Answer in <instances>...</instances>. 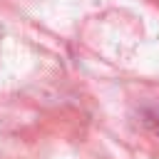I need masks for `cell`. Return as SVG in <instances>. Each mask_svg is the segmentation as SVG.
Returning <instances> with one entry per match:
<instances>
[{"mask_svg":"<svg viewBox=\"0 0 159 159\" xmlns=\"http://www.w3.org/2000/svg\"><path fill=\"white\" fill-rule=\"evenodd\" d=\"M149 122H152V124H154V129L159 132V112H157V114H152V119H149Z\"/></svg>","mask_w":159,"mask_h":159,"instance_id":"obj_1","label":"cell"}]
</instances>
